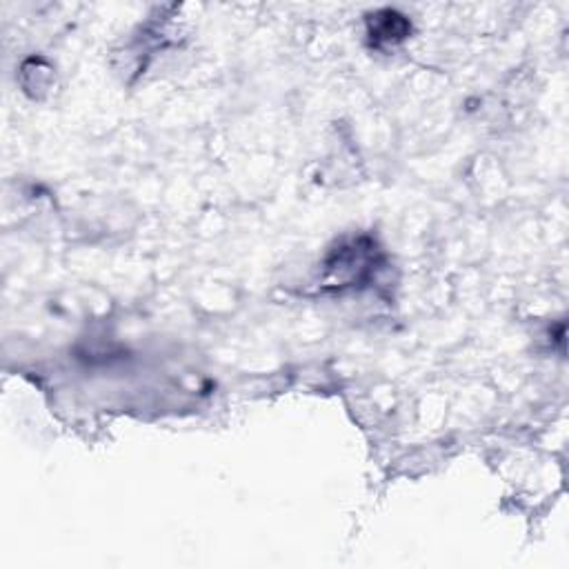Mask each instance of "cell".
Returning a JSON list of instances; mask_svg holds the SVG:
<instances>
[{"label":"cell","mask_w":569,"mask_h":569,"mask_svg":"<svg viewBox=\"0 0 569 569\" xmlns=\"http://www.w3.org/2000/svg\"><path fill=\"white\" fill-rule=\"evenodd\" d=\"M410 31V22L396 12H381L369 22V34L376 43H399Z\"/></svg>","instance_id":"cell-1"}]
</instances>
